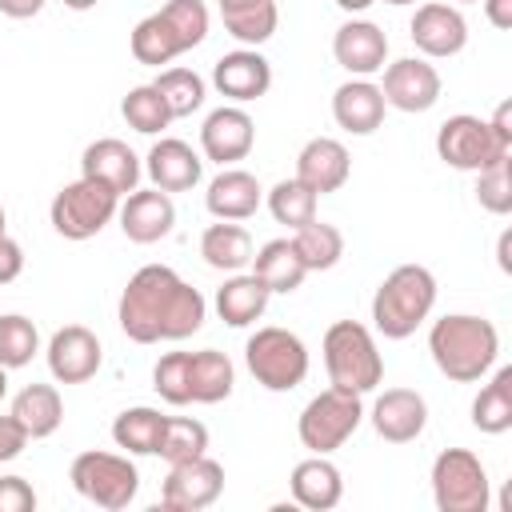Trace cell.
Returning a JSON list of instances; mask_svg holds the SVG:
<instances>
[{"label":"cell","instance_id":"obj_6","mask_svg":"<svg viewBox=\"0 0 512 512\" xmlns=\"http://www.w3.org/2000/svg\"><path fill=\"white\" fill-rule=\"evenodd\" d=\"M68 480H72V488H76L84 500H92V504H100V508H108V512L128 508L132 496H136V488H140V472H136V464H132L128 456L96 452V448H92V452H80V456L72 460Z\"/></svg>","mask_w":512,"mask_h":512},{"label":"cell","instance_id":"obj_41","mask_svg":"<svg viewBox=\"0 0 512 512\" xmlns=\"http://www.w3.org/2000/svg\"><path fill=\"white\" fill-rule=\"evenodd\" d=\"M188 356L192 352H164L152 368V388L160 392V400L168 404H188L192 400V384H188Z\"/></svg>","mask_w":512,"mask_h":512},{"label":"cell","instance_id":"obj_36","mask_svg":"<svg viewBox=\"0 0 512 512\" xmlns=\"http://www.w3.org/2000/svg\"><path fill=\"white\" fill-rule=\"evenodd\" d=\"M120 112H124L128 128H136V132H144V136L168 128V120H172V112H168L164 96L156 92V84H136V88H128V96L120 100Z\"/></svg>","mask_w":512,"mask_h":512},{"label":"cell","instance_id":"obj_46","mask_svg":"<svg viewBox=\"0 0 512 512\" xmlns=\"http://www.w3.org/2000/svg\"><path fill=\"white\" fill-rule=\"evenodd\" d=\"M20 268H24V252H20V244H16L12 236L0 232V284H12V280L20 276Z\"/></svg>","mask_w":512,"mask_h":512},{"label":"cell","instance_id":"obj_28","mask_svg":"<svg viewBox=\"0 0 512 512\" xmlns=\"http://www.w3.org/2000/svg\"><path fill=\"white\" fill-rule=\"evenodd\" d=\"M188 384H192V400L196 404H220V400H228V392L236 384L232 360L224 352H216V348L192 352L188 356Z\"/></svg>","mask_w":512,"mask_h":512},{"label":"cell","instance_id":"obj_19","mask_svg":"<svg viewBox=\"0 0 512 512\" xmlns=\"http://www.w3.org/2000/svg\"><path fill=\"white\" fill-rule=\"evenodd\" d=\"M80 176L100 180V184H108L112 192H132L136 180H140V160H136V152H132L124 140L104 136V140H92V144L84 148V156H80Z\"/></svg>","mask_w":512,"mask_h":512},{"label":"cell","instance_id":"obj_45","mask_svg":"<svg viewBox=\"0 0 512 512\" xmlns=\"http://www.w3.org/2000/svg\"><path fill=\"white\" fill-rule=\"evenodd\" d=\"M28 444V432L16 424V416L8 412V416H0V460H12V456H20V448Z\"/></svg>","mask_w":512,"mask_h":512},{"label":"cell","instance_id":"obj_10","mask_svg":"<svg viewBox=\"0 0 512 512\" xmlns=\"http://www.w3.org/2000/svg\"><path fill=\"white\" fill-rule=\"evenodd\" d=\"M436 152H440L444 164L464 168V172H480V168H488L492 160L508 156V148L492 136L488 120L468 116V112L448 116V120L440 124V132H436Z\"/></svg>","mask_w":512,"mask_h":512},{"label":"cell","instance_id":"obj_54","mask_svg":"<svg viewBox=\"0 0 512 512\" xmlns=\"http://www.w3.org/2000/svg\"><path fill=\"white\" fill-rule=\"evenodd\" d=\"M4 392H8V376H4V364H0V400H4Z\"/></svg>","mask_w":512,"mask_h":512},{"label":"cell","instance_id":"obj_30","mask_svg":"<svg viewBox=\"0 0 512 512\" xmlns=\"http://www.w3.org/2000/svg\"><path fill=\"white\" fill-rule=\"evenodd\" d=\"M252 272L268 284V292H292L304 280V264L292 248V240H268L260 252H252Z\"/></svg>","mask_w":512,"mask_h":512},{"label":"cell","instance_id":"obj_14","mask_svg":"<svg viewBox=\"0 0 512 512\" xmlns=\"http://www.w3.org/2000/svg\"><path fill=\"white\" fill-rule=\"evenodd\" d=\"M408 36H412V44H416L424 56H452V52L464 48L468 24H464V16H460L452 4L432 0V4H420V8H416L412 24H408Z\"/></svg>","mask_w":512,"mask_h":512},{"label":"cell","instance_id":"obj_13","mask_svg":"<svg viewBox=\"0 0 512 512\" xmlns=\"http://www.w3.org/2000/svg\"><path fill=\"white\" fill-rule=\"evenodd\" d=\"M384 104L400 108V112H428L440 96V72L428 60L404 56L396 64L384 68Z\"/></svg>","mask_w":512,"mask_h":512},{"label":"cell","instance_id":"obj_47","mask_svg":"<svg viewBox=\"0 0 512 512\" xmlns=\"http://www.w3.org/2000/svg\"><path fill=\"white\" fill-rule=\"evenodd\" d=\"M488 128H492V136H496L504 148L512 144V100H500V104H496V112H492Z\"/></svg>","mask_w":512,"mask_h":512},{"label":"cell","instance_id":"obj_43","mask_svg":"<svg viewBox=\"0 0 512 512\" xmlns=\"http://www.w3.org/2000/svg\"><path fill=\"white\" fill-rule=\"evenodd\" d=\"M476 200H480L488 212H496V216H504V212L512 208V172H508V156H500V160H492L488 168H480Z\"/></svg>","mask_w":512,"mask_h":512},{"label":"cell","instance_id":"obj_53","mask_svg":"<svg viewBox=\"0 0 512 512\" xmlns=\"http://www.w3.org/2000/svg\"><path fill=\"white\" fill-rule=\"evenodd\" d=\"M64 4H68V8H76V12H84V8H92L96 0H64Z\"/></svg>","mask_w":512,"mask_h":512},{"label":"cell","instance_id":"obj_44","mask_svg":"<svg viewBox=\"0 0 512 512\" xmlns=\"http://www.w3.org/2000/svg\"><path fill=\"white\" fill-rule=\"evenodd\" d=\"M36 492L24 476H0V512H32Z\"/></svg>","mask_w":512,"mask_h":512},{"label":"cell","instance_id":"obj_55","mask_svg":"<svg viewBox=\"0 0 512 512\" xmlns=\"http://www.w3.org/2000/svg\"><path fill=\"white\" fill-rule=\"evenodd\" d=\"M388 4H416V0H388Z\"/></svg>","mask_w":512,"mask_h":512},{"label":"cell","instance_id":"obj_56","mask_svg":"<svg viewBox=\"0 0 512 512\" xmlns=\"http://www.w3.org/2000/svg\"><path fill=\"white\" fill-rule=\"evenodd\" d=\"M0 232H4V208H0Z\"/></svg>","mask_w":512,"mask_h":512},{"label":"cell","instance_id":"obj_24","mask_svg":"<svg viewBox=\"0 0 512 512\" xmlns=\"http://www.w3.org/2000/svg\"><path fill=\"white\" fill-rule=\"evenodd\" d=\"M148 176L160 192H184L200 180V156L176 136L156 140L148 148Z\"/></svg>","mask_w":512,"mask_h":512},{"label":"cell","instance_id":"obj_5","mask_svg":"<svg viewBox=\"0 0 512 512\" xmlns=\"http://www.w3.org/2000/svg\"><path fill=\"white\" fill-rule=\"evenodd\" d=\"M244 360L248 372L256 376V384H264L268 392H292L304 376H308V348L296 332L288 328H256L244 344Z\"/></svg>","mask_w":512,"mask_h":512},{"label":"cell","instance_id":"obj_26","mask_svg":"<svg viewBox=\"0 0 512 512\" xmlns=\"http://www.w3.org/2000/svg\"><path fill=\"white\" fill-rule=\"evenodd\" d=\"M268 296H272V292H268V284H264L256 272L232 276V280H224L220 292H216V312H220L224 324L244 328V324H252L256 316H264Z\"/></svg>","mask_w":512,"mask_h":512},{"label":"cell","instance_id":"obj_21","mask_svg":"<svg viewBox=\"0 0 512 512\" xmlns=\"http://www.w3.org/2000/svg\"><path fill=\"white\" fill-rule=\"evenodd\" d=\"M348 168H352L348 148H344L340 140H332V136L308 140V144L300 148V156H296V180H304L316 196L336 192V188L348 180Z\"/></svg>","mask_w":512,"mask_h":512},{"label":"cell","instance_id":"obj_29","mask_svg":"<svg viewBox=\"0 0 512 512\" xmlns=\"http://www.w3.org/2000/svg\"><path fill=\"white\" fill-rule=\"evenodd\" d=\"M200 256H204L212 268L240 272L244 264H252V236H248V228H240V224H232V220L208 224L204 236H200Z\"/></svg>","mask_w":512,"mask_h":512},{"label":"cell","instance_id":"obj_48","mask_svg":"<svg viewBox=\"0 0 512 512\" xmlns=\"http://www.w3.org/2000/svg\"><path fill=\"white\" fill-rule=\"evenodd\" d=\"M44 8V0H0V12L12 16V20H28Z\"/></svg>","mask_w":512,"mask_h":512},{"label":"cell","instance_id":"obj_16","mask_svg":"<svg viewBox=\"0 0 512 512\" xmlns=\"http://www.w3.org/2000/svg\"><path fill=\"white\" fill-rule=\"evenodd\" d=\"M212 84L220 88V96L244 104V100H256V96L268 92L272 68H268V60L256 48H236V52H224L212 64Z\"/></svg>","mask_w":512,"mask_h":512},{"label":"cell","instance_id":"obj_35","mask_svg":"<svg viewBox=\"0 0 512 512\" xmlns=\"http://www.w3.org/2000/svg\"><path fill=\"white\" fill-rule=\"evenodd\" d=\"M204 448H208V428H204L200 420H192V416H168V420H164V432H160L156 452H160L168 464L204 456Z\"/></svg>","mask_w":512,"mask_h":512},{"label":"cell","instance_id":"obj_49","mask_svg":"<svg viewBox=\"0 0 512 512\" xmlns=\"http://www.w3.org/2000/svg\"><path fill=\"white\" fill-rule=\"evenodd\" d=\"M484 12L496 28H512V0H484Z\"/></svg>","mask_w":512,"mask_h":512},{"label":"cell","instance_id":"obj_1","mask_svg":"<svg viewBox=\"0 0 512 512\" xmlns=\"http://www.w3.org/2000/svg\"><path fill=\"white\" fill-rule=\"evenodd\" d=\"M116 316L124 336L136 344L184 340L204 324V296L168 264H144L140 272H132Z\"/></svg>","mask_w":512,"mask_h":512},{"label":"cell","instance_id":"obj_33","mask_svg":"<svg viewBox=\"0 0 512 512\" xmlns=\"http://www.w3.org/2000/svg\"><path fill=\"white\" fill-rule=\"evenodd\" d=\"M164 420L168 416H160L156 408H124L120 416H116V424H112V440L120 444V448H128V452H136V456H148V452H156V444H160V432H164Z\"/></svg>","mask_w":512,"mask_h":512},{"label":"cell","instance_id":"obj_2","mask_svg":"<svg viewBox=\"0 0 512 512\" xmlns=\"http://www.w3.org/2000/svg\"><path fill=\"white\" fill-rule=\"evenodd\" d=\"M428 352H432L436 368L448 380L468 384V380H480L492 368V360L500 352V336H496L492 320L468 316V312H452V316H444V320L432 324Z\"/></svg>","mask_w":512,"mask_h":512},{"label":"cell","instance_id":"obj_42","mask_svg":"<svg viewBox=\"0 0 512 512\" xmlns=\"http://www.w3.org/2000/svg\"><path fill=\"white\" fill-rule=\"evenodd\" d=\"M160 16L168 20V28L176 32V40L184 48H196L208 36V8L200 0H168L160 8Z\"/></svg>","mask_w":512,"mask_h":512},{"label":"cell","instance_id":"obj_52","mask_svg":"<svg viewBox=\"0 0 512 512\" xmlns=\"http://www.w3.org/2000/svg\"><path fill=\"white\" fill-rule=\"evenodd\" d=\"M256 0H220V12H236V8H248Z\"/></svg>","mask_w":512,"mask_h":512},{"label":"cell","instance_id":"obj_51","mask_svg":"<svg viewBox=\"0 0 512 512\" xmlns=\"http://www.w3.org/2000/svg\"><path fill=\"white\" fill-rule=\"evenodd\" d=\"M336 4H340L344 12H364V8L372 4V0H336Z\"/></svg>","mask_w":512,"mask_h":512},{"label":"cell","instance_id":"obj_57","mask_svg":"<svg viewBox=\"0 0 512 512\" xmlns=\"http://www.w3.org/2000/svg\"><path fill=\"white\" fill-rule=\"evenodd\" d=\"M460 4H468V0H460Z\"/></svg>","mask_w":512,"mask_h":512},{"label":"cell","instance_id":"obj_40","mask_svg":"<svg viewBox=\"0 0 512 512\" xmlns=\"http://www.w3.org/2000/svg\"><path fill=\"white\" fill-rule=\"evenodd\" d=\"M228 36H236L240 44H264L272 32H276V4L272 0H256L248 8H236V12H220Z\"/></svg>","mask_w":512,"mask_h":512},{"label":"cell","instance_id":"obj_15","mask_svg":"<svg viewBox=\"0 0 512 512\" xmlns=\"http://www.w3.org/2000/svg\"><path fill=\"white\" fill-rule=\"evenodd\" d=\"M428 424V404L420 392L412 388H388L384 396H376L372 404V428L376 436H384L388 444H408L424 432Z\"/></svg>","mask_w":512,"mask_h":512},{"label":"cell","instance_id":"obj_23","mask_svg":"<svg viewBox=\"0 0 512 512\" xmlns=\"http://www.w3.org/2000/svg\"><path fill=\"white\" fill-rule=\"evenodd\" d=\"M292 500L308 512H328L340 504L344 496V480H340V468L328 464L324 456H308L292 468Z\"/></svg>","mask_w":512,"mask_h":512},{"label":"cell","instance_id":"obj_9","mask_svg":"<svg viewBox=\"0 0 512 512\" xmlns=\"http://www.w3.org/2000/svg\"><path fill=\"white\" fill-rule=\"evenodd\" d=\"M432 496L440 512H484L488 472L468 448H444L432 464Z\"/></svg>","mask_w":512,"mask_h":512},{"label":"cell","instance_id":"obj_8","mask_svg":"<svg viewBox=\"0 0 512 512\" xmlns=\"http://www.w3.org/2000/svg\"><path fill=\"white\" fill-rule=\"evenodd\" d=\"M360 392H348V388H324L320 396H312L300 412V444L312 448L316 456L340 448L356 428H360Z\"/></svg>","mask_w":512,"mask_h":512},{"label":"cell","instance_id":"obj_20","mask_svg":"<svg viewBox=\"0 0 512 512\" xmlns=\"http://www.w3.org/2000/svg\"><path fill=\"white\" fill-rule=\"evenodd\" d=\"M252 116L244 108H216L204 128H200V144H204V156L216 160V164H232V160H244L248 148H252Z\"/></svg>","mask_w":512,"mask_h":512},{"label":"cell","instance_id":"obj_3","mask_svg":"<svg viewBox=\"0 0 512 512\" xmlns=\"http://www.w3.org/2000/svg\"><path fill=\"white\" fill-rule=\"evenodd\" d=\"M432 304H436L432 272L424 264H400L380 280L372 296V320L388 340H404L432 312Z\"/></svg>","mask_w":512,"mask_h":512},{"label":"cell","instance_id":"obj_22","mask_svg":"<svg viewBox=\"0 0 512 512\" xmlns=\"http://www.w3.org/2000/svg\"><path fill=\"white\" fill-rule=\"evenodd\" d=\"M332 116L344 132H356V136H368L380 128L384 120V92L372 84V80H348L336 88L332 96Z\"/></svg>","mask_w":512,"mask_h":512},{"label":"cell","instance_id":"obj_27","mask_svg":"<svg viewBox=\"0 0 512 512\" xmlns=\"http://www.w3.org/2000/svg\"><path fill=\"white\" fill-rule=\"evenodd\" d=\"M12 416L16 424L28 432V440H40V436H52L64 420V404H60V392L52 384H28L16 392L12 400Z\"/></svg>","mask_w":512,"mask_h":512},{"label":"cell","instance_id":"obj_39","mask_svg":"<svg viewBox=\"0 0 512 512\" xmlns=\"http://www.w3.org/2000/svg\"><path fill=\"white\" fill-rule=\"evenodd\" d=\"M36 348H40V332L28 316L20 312L0 316V364L4 368H24Z\"/></svg>","mask_w":512,"mask_h":512},{"label":"cell","instance_id":"obj_50","mask_svg":"<svg viewBox=\"0 0 512 512\" xmlns=\"http://www.w3.org/2000/svg\"><path fill=\"white\" fill-rule=\"evenodd\" d=\"M496 260L504 272H512V232H500V244H496Z\"/></svg>","mask_w":512,"mask_h":512},{"label":"cell","instance_id":"obj_31","mask_svg":"<svg viewBox=\"0 0 512 512\" xmlns=\"http://www.w3.org/2000/svg\"><path fill=\"white\" fill-rule=\"evenodd\" d=\"M472 424L488 436H500L512 428V368H500L492 384H484L472 400Z\"/></svg>","mask_w":512,"mask_h":512},{"label":"cell","instance_id":"obj_32","mask_svg":"<svg viewBox=\"0 0 512 512\" xmlns=\"http://www.w3.org/2000/svg\"><path fill=\"white\" fill-rule=\"evenodd\" d=\"M292 248H296L300 264H304L308 272H324V268H332V264L344 256V236H340V228H336V224L308 220V224H300V228H296Z\"/></svg>","mask_w":512,"mask_h":512},{"label":"cell","instance_id":"obj_12","mask_svg":"<svg viewBox=\"0 0 512 512\" xmlns=\"http://www.w3.org/2000/svg\"><path fill=\"white\" fill-rule=\"evenodd\" d=\"M48 368L60 384H84L100 368V340L84 324H64L48 340Z\"/></svg>","mask_w":512,"mask_h":512},{"label":"cell","instance_id":"obj_25","mask_svg":"<svg viewBox=\"0 0 512 512\" xmlns=\"http://www.w3.org/2000/svg\"><path fill=\"white\" fill-rule=\"evenodd\" d=\"M208 212L220 220H244L260 208V180L244 168H224L212 184H208Z\"/></svg>","mask_w":512,"mask_h":512},{"label":"cell","instance_id":"obj_11","mask_svg":"<svg viewBox=\"0 0 512 512\" xmlns=\"http://www.w3.org/2000/svg\"><path fill=\"white\" fill-rule=\"evenodd\" d=\"M220 492H224V468L208 456H192V460H180L168 468L164 488H160V504L168 512H200Z\"/></svg>","mask_w":512,"mask_h":512},{"label":"cell","instance_id":"obj_7","mask_svg":"<svg viewBox=\"0 0 512 512\" xmlns=\"http://www.w3.org/2000/svg\"><path fill=\"white\" fill-rule=\"evenodd\" d=\"M116 200H120V192H112V188L100 184V180L80 176V180L64 184V188L52 196L48 216H52V228H56L64 240H88V236H96V232L116 216Z\"/></svg>","mask_w":512,"mask_h":512},{"label":"cell","instance_id":"obj_4","mask_svg":"<svg viewBox=\"0 0 512 512\" xmlns=\"http://www.w3.org/2000/svg\"><path fill=\"white\" fill-rule=\"evenodd\" d=\"M324 368H328V380L336 388H348V392H368L384 376V360L376 352V340L356 320H336L324 332Z\"/></svg>","mask_w":512,"mask_h":512},{"label":"cell","instance_id":"obj_34","mask_svg":"<svg viewBox=\"0 0 512 512\" xmlns=\"http://www.w3.org/2000/svg\"><path fill=\"white\" fill-rule=\"evenodd\" d=\"M180 52H184V44L176 40V32L168 28V20H164L160 12L144 16V20L132 28V56H136L140 64L160 68V64H168V60L180 56Z\"/></svg>","mask_w":512,"mask_h":512},{"label":"cell","instance_id":"obj_17","mask_svg":"<svg viewBox=\"0 0 512 512\" xmlns=\"http://www.w3.org/2000/svg\"><path fill=\"white\" fill-rule=\"evenodd\" d=\"M172 224H176V208H172L168 192H160V188L128 192V200L120 208V228L132 244H156L172 232Z\"/></svg>","mask_w":512,"mask_h":512},{"label":"cell","instance_id":"obj_37","mask_svg":"<svg viewBox=\"0 0 512 512\" xmlns=\"http://www.w3.org/2000/svg\"><path fill=\"white\" fill-rule=\"evenodd\" d=\"M152 84L164 96V104H168L172 116H192L204 104V80L192 68H164Z\"/></svg>","mask_w":512,"mask_h":512},{"label":"cell","instance_id":"obj_38","mask_svg":"<svg viewBox=\"0 0 512 512\" xmlns=\"http://www.w3.org/2000/svg\"><path fill=\"white\" fill-rule=\"evenodd\" d=\"M268 208H272V216L280 220V224H288V228H300V224H308V220H316V192L304 184V180H280L272 192H268Z\"/></svg>","mask_w":512,"mask_h":512},{"label":"cell","instance_id":"obj_18","mask_svg":"<svg viewBox=\"0 0 512 512\" xmlns=\"http://www.w3.org/2000/svg\"><path fill=\"white\" fill-rule=\"evenodd\" d=\"M332 56L340 68L356 72V76H372L384 68V56H388V36L372 24V20H348L336 28V40H332Z\"/></svg>","mask_w":512,"mask_h":512}]
</instances>
